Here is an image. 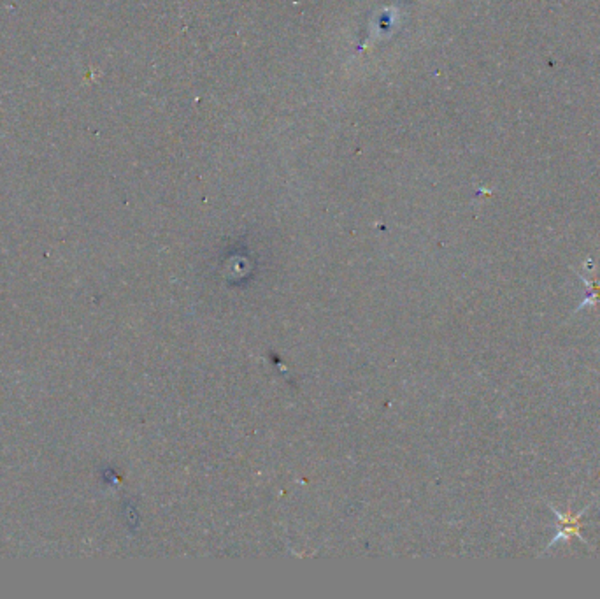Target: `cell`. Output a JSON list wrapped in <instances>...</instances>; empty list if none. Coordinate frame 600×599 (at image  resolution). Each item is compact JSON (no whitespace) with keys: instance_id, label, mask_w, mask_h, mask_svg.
I'll use <instances>...</instances> for the list:
<instances>
[{"instance_id":"obj_1","label":"cell","mask_w":600,"mask_h":599,"mask_svg":"<svg viewBox=\"0 0 600 599\" xmlns=\"http://www.w3.org/2000/svg\"><path fill=\"white\" fill-rule=\"evenodd\" d=\"M594 502L595 501H592L590 505L585 506V508L581 510L580 513H574L573 510H570V506H569V510H567V513H563V512H560V510H556L553 505H549V508H551V512L555 513V517H556V520H558V522H556V536L553 538L551 543L546 547V550H549L551 547H555V545L558 543L560 540L569 541V540H573V538H577V540L583 541L585 545H588V541L585 540L583 536H581V520H583L585 513L590 510V506L594 505Z\"/></svg>"},{"instance_id":"obj_2","label":"cell","mask_w":600,"mask_h":599,"mask_svg":"<svg viewBox=\"0 0 600 599\" xmlns=\"http://www.w3.org/2000/svg\"><path fill=\"white\" fill-rule=\"evenodd\" d=\"M574 273L580 274V273H577V271H574ZM580 278L585 281V285H587V287H588V290H590V295H588V297L585 299V301L581 302V304L577 306L576 309H574V313L581 311V309L587 308V306H595V304H597V302H600V280L599 281L588 280V278L585 276V274H580Z\"/></svg>"}]
</instances>
